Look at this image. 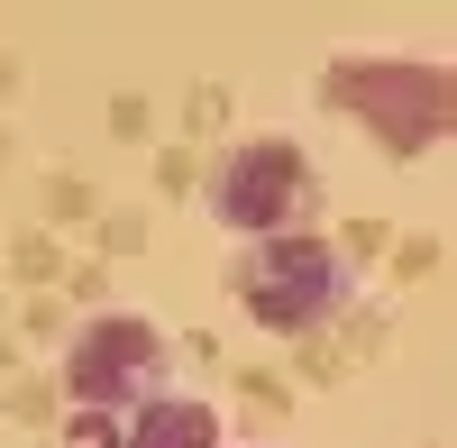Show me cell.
<instances>
[{
    "label": "cell",
    "mask_w": 457,
    "mask_h": 448,
    "mask_svg": "<svg viewBox=\"0 0 457 448\" xmlns=\"http://www.w3.org/2000/svg\"><path fill=\"white\" fill-rule=\"evenodd\" d=\"M238 284H247V303H256V320H265V329H302V320L338 311V293H348V266H338L320 238H275V247H265Z\"/></svg>",
    "instance_id": "6da1fadb"
},
{
    "label": "cell",
    "mask_w": 457,
    "mask_h": 448,
    "mask_svg": "<svg viewBox=\"0 0 457 448\" xmlns=\"http://www.w3.org/2000/svg\"><path fill=\"white\" fill-rule=\"evenodd\" d=\"M302 146H284V137H256V146H238V156L220 165V183H211V211H220V229H238V238H265V229H284V211L302 202Z\"/></svg>",
    "instance_id": "7a4b0ae2"
},
{
    "label": "cell",
    "mask_w": 457,
    "mask_h": 448,
    "mask_svg": "<svg viewBox=\"0 0 457 448\" xmlns=\"http://www.w3.org/2000/svg\"><path fill=\"white\" fill-rule=\"evenodd\" d=\"M146 376H156V339H146L137 320H101L92 339L73 348V394H83V402H120Z\"/></svg>",
    "instance_id": "3957f363"
},
{
    "label": "cell",
    "mask_w": 457,
    "mask_h": 448,
    "mask_svg": "<svg viewBox=\"0 0 457 448\" xmlns=\"http://www.w3.org/2000/svg\"><path fill=\"white\" fill-rule=\"evenodd\" d=\"M129 448H220V421H211V402H146Z\"/></svg>",
    "instance_id": "277c9868"
}]
</instances>
